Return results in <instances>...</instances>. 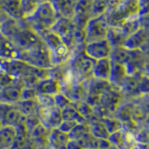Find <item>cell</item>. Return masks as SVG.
Segmentation results:
<instances>
[{
	"label": "cell",
	"instance_id": "6da1fadb",
	"mask_svg": "<svg viewBox=\"0 0 149 149\" xmlns=\"http://www.w3.org/2000/svg\"><path fill=\"white\" fill-rule=\"evenodd\" d=\"M58 19L59 18L52 5L49 0H47V1H41L37 6L36 11L30 17L22 21L25 22L28 24V27L40 36L45 32L49 31Z\"/></svg>",
	"mask_w": 149,
	"mask_h": 149
},
{
	"label": "cell",
	"instance_id": "7a4b0ae2",
	"mask_svg": "<svg viewBox=\"0 0 149 149\" xmlns=\"http://www.w3.org/2000/svg\"><path fill=\"white\" fill-rule=\"evenodd\" d=\"M40 37L49 49L52 66L64 64L68 62L70 57L72 56V52L68 49V47L60 39V37L53 34L51 31L45 32L43 35L40 36Z\"/></svg>",
	"mask_w": 149,
	"mask_h": 149
},
{
	"label": "cell",
	"instance_id": "3957f363",
	"mask_svg": "<svg viewBox=\"0 0 149 149\" xmlns=\"http://www.w3.org/2000/svg\"><path fill=\"white\" fill-rule=\"evenodd\" d=\"M18 60L36 68L50 69L52 67L49 49L42 39L31 49L21 51Z\"/></svg>",
	"mask_w": 149,
	"mask_h": 149
},
{
	"label": "cell",
	"instance_id": "277c9868",
	"mask_svg": "<svg viewBox=\"0 0 149 149\" xmlns=\"http://www.w3.org/2000/svg\"><path fill=\"white\" fill-rule=\"evenodd\" d=\"M69 62L70 68L76 73L83 83L86 80L90 81V79L92 77V68L95 62L94 60L87 56L82 49L78 50L76 54L71 56Z\"/></svg>",
	"mask_w": 149,
	"mask_h": 149
},
{
	"label": "cell",
	"instance_id": "5b68a950",
	"mask_svg": "<svg viewBox=\"0 0 149 149\" xmlns=\"http://www.w3.org/2000/svg\"><path fill=\"white\" fill-rule=\"evenodd\" d=\"M109 30V24L105 14L98 17H92L84 27L86 43L106 38Z\"/></svg>",
	"mask_w": 149,
	"mask_h": 149
},
{
	"label": "cell",
	"instance_id": "8992f818",
	"mask_svg": "<svg viewBox=\"0 0 149 149\" xmlns=\"http://www.w3.org/2000/svg\"><path fill=\"white\" fill-rule=\"evenodd\" d=\"M36 116L40 124L48 130L59 128L63 121L61 110L55 105L53 106H39L36 111Z\"/></svg>",
	"mask_w": 149,
	"mask_h": 149
},
{
	"label": "cell",
	"instance_id": "52a82bcc",
	"mask_svg": "<svg viewBox=\"0 0 149 149\" xmlns=\"http://www.w3.org/2000/svg\"><path fill=\"white\" fill-rule=\"evenodd\" d=\"M74 30V25L72 20L64 19V18H59L49 31H51L53 34L60 37V39L68 47V49L72 52L74 50V43H73Z\"/></svg>",
	"mask_w": 149,
	"mask_h": 149
},
{
	"label": "cell",
	"instance_id": "ba28073f",
	"mask_svg": "<svg viewBox=\"0 0 149 149\" xmlns=\"http://www.w3.org/2000/svg\"><path fill=\"white\" fill-rule=\"evenodd\" d=\"M26 116H23L15 104L0 102V121L3 126L15 128L25 122Z\"/></svg>",
	"mask_w": 149,
	"mask_h": 149
},
{
	"label": "cell",
	"instance_id": "9c48e42d",
	"mask_svg": "<svg viewBox=\"0 0 149 149\" xmlns=\"http://www.w3.org/2000/svg\"><path fill=\"white\" fill-rule=\"evenodd\" d=\"M111 49L112 45L107 38L88 42L83 48L84 53L94 61L109 58Z\"/></svg>",
	"mask_w": 149,
	"mask_h": 149
},
{
	"label": "cell",
	"instance_id": "30bf717a",
	"mask_svg": "<svg viewBox=\"0 0 149 149\" xmlns=\"http://www.w3.org/2000/svg\"><path fill=\"white\" fill-rule=\"evenodd\" d=\"M91 2L92 0H78L74 8V16L72 22L74 25L78 28H82L92 18L91 16Z\"/></svg>",
	"mask_w": 149,
	"mask_h": 149
},
{
	"label": "cell",
	"instance_id": "8fae6325",
	"mask_svg": "<svg viewBox=\"0 0 149 149\" xmlns=\"http://www.w3.org/2000/svg\"><path fill=\"white\" fill-rule=\"evenodd\" d=\"M107 140L111 143V146L118 149H130L134 147L135 143V138L133 135L130 132H126L122 129L109 134Z\"/></svg>",
	"mask_w": 149,
	"mask_h": 149
},
{
	"label": "cell",
	"instance_id": "7c38bea8",
	"mask_svg": "<svg viewBox=\"0 0 149 149\" xmlns=\"http://www.w3.org/2000/svg\"><path fill=\"white\" fill-rule=\"evenodd\" d=\"M23 88V84L20 78L10 85L0 90V102L14 104L21 100V92Z\"/></svg>",
	"mask_w": 149,
	"mask_h": 149
},
{
	"label": "cell",
	"instance_id": "4fadbf2b",
	"mask_svg": "<svg viewBox=\"0 0 149 149\" xmlns=\"http://www.w3.org/2000/svg\"><path fill=\"white\" fill-rule=\"evenodd\" d=\"M147 42V31L146 28L140 27L127 36L122 44V47L130 50H142L143 47L146 45Z\"/></svg>",
	"mask_w": 149,
	"mask_h": 149
},
{
	"label": "cell",
	"instance_id": "5bb4252c",
	"mask_svg": "<svg viewBox=\"0 0 149 149\" xmlns=\"http://www.w3.org/2000/svg\"><path fill=\"white\" fill-rule=\"evenodd\" d=\"M51 3L58 18L72 20L74 11L78 0H49Z\"/></svg>",
	"mask_w": 149,
	"mask_h": 149
},
{
	"label": "cell",
	"instance_id": "9a60e30c",
	"mask_svg": "<svg viewBox=\"0 0 149 149\" xmlns=\"http://www.w3.org/2000/svg\"><path fill=\"white\" fill-rule=\"evenodd\" d=\"M21 51L19 50L12 41L0 32V59L1 60H16L19 59Z\"/></svg>",
	"mask_w": 149,
	"mask_h": 149
},
{
	"label": "cell",
	"instance_id": "2e32d148",
	"mask_svg": "<svg viewBox=\"0 0 149 149\" xmlns=\"http://www.w3.org/2000/svg\"><path fill=\"white\" fill-rule=\"evenodd\" d=\"M47 139L49 149H66V146L70 141L68 133L62 132L58 128L49 130Z\"/></svg>",
	"mask_w": 149,
	"mask_h": 149
},
{
	"label": "cell",
	"instance_id": "e0dca14e",
	"mask_svg": "<svg viewBox=\"0 0 149 149\" xmlns=\"http://www.w3.org/2000/svg\"><path fill=\"white\" fill-rule=\"evenodd\" d=\"M36 91L39 94H47L54 96L55 94L61 92V84L58 80L52 77H46L37 82L35 87Z\"/></svg>",
	"mask_w": 149,
	"mask_h": 149
},
{
	"label": "cell",
	"instance_id": "ac0fdd59",
	"mask_svg": "<svg viewBox=\"0 0 149 149\" xmlns=\"http://www.w3.org/2000/svg\"><path fill=\"white\" fill-rule=\"evenodd\" d=\"M127 77H128V73L124 64L111 62V70H110L108 82L112 86L121 88Z\"/></svg>",
	"mask_w": 149,
	"mask_h": 149
},
{
	"label": "cell",
	"instance_id": "d6986e66",
	"mask_svg": "<svg viewBox=\"0 0 149 149\" xmlns=\"http://www.w3.org/2000/svg\"><path fill=\"white\" fill-rule=\"evenodd\" d=\"M111 70V61L109 58L97 60L92 68V77L100 80L108 81Z\"/></svg>",
	"mask_w": 149,
	"mask_h": 149
},
{
	"label": "cell",
	"instance_id": "ffe728a7",
	"mask_svg": "<svg viewBox=\"0 0 149 149\" xmlns=\"http://www.w3.org/2000/svg\"><path fill=\"white\" fill-rule=\"evenodd\" d=\"M15 128L3 126L0 130V149H9L15 144Z\"/></svg>",
	"mask_w": 149,
	"mask_h": 149
},
{
	"label": "cell",
	"instance_id": "44dd1931",
	"mask_svg": "<svg viewBox=\"0 0 149 149\" xmlns=\"http://www.w3.org/2000/svg\"><path fill=\"white\" fill-rule=\"evenodd\" d=\"M3 10L14 21H22L21 14V0H4Z\"/></svg>",
	"mask_w": 149,
	"mask_h": 149
},
{
	"label": "cell",
	"instance_id": "7402d4cb",
	"mask_svg": "<svg viewBox=\"0 0 149 149\" xmlns=\"http://www.w3.org/2000/svg\"><path fill=\"white\" fill-rule=\"evenodd\" d=\"M88 127L90 133L93 137L100 139H108L109 132H107L104 123L97 118H92L88 121Z\"/></svg>",
	"mask_w": 149,
	"mask_h": 149
},
{
	"label": "cell",
	"instance_id": "603a6c76",
	"mask_svg": "<svg viewBox=\"0 0 149 149\" xmlns=\"http://www.w3.org/2000/svg\"><path fill=\"white\" fill-rule=\"evenodd\" d=\"M61 115H62L63 120H73L77 121V123H86L88 121L83 118V116L78 113L76 106H74V102H71L67 106L61 110Z\"/></svg>",
	"mask_w": 149,
	"mask_h": 149
},
{
	"label": "cell",
	"instance_id": "cb8c5ba5",
	"mask_svg": "<svg viewBox=\"0 0 149 149\" xmlns=\"http://www.w3.org/2000/svg\"><path fill=\"white\" fill-rule=\"evenodd\" d=\"M14 104L16 105L19 111L25 116L36 115V111L38 108V104H37L36 100H20Z\"/></svg>",
	"mask_w": 149,
	"mask_h": 149
},
{
	"label": "cell",
	"instance_id": "d4e9b609",
	"mask_svg": "<svg viewBox=\"0 0 149 149\" xmlns=\"http://www.w3.org/2000/svg\"><path fill=\"white\" fill-rule=\"evenodd\" d=\"M40 2V0H21V14L22 20L30 17L36 11Z\"/></svg>",
	"mask_w": 149,
	"mask_h": 149
},
{
	"label": "cell",
	"instance_id": "484cf974",
	"mask_svg": "<svg viewBox=\"0 0 149 149\" xmlns=\"http://www.w3.org/2000/svg\"><path fill=\"white\" fill-rule=\"evenodd\" d=\"M109 9L108 0H92L91 2V16L98 17L105 14Z\"/></svg>",
	"mask_w": 149,
	"mask_h": 149
},
{
	"label": "cell",
	"instance_id": "4316f807",
	"mask_svg": "<svg viewBox=\"0 0 149 149\" xmlns=\"http://www.w3.org/2000/svg\"><path fill=\"white\" fill-rule=\"evenodd\" d=\"M101 121L104 123V127L106 128L107 132H109V134L113 133L120 129H122V124H121L120 120H116L115 118H110L105 116V118H102L101 119Z\"/></svg>",
	"mask_w": 149,
	"mask_h": 149
},
{
	"label": "cell",
	"instance_id": "83f0119b",
	"mask_svg": "<svg viewBox=\"0 0 149 149\" xmlns=\"http://www.w3.org/2000/svg\"><path fill=\"white\" fill-rule=\"evenodd\" d=\"M53 99H54V105L60 110H62L65 106H67L68 104H71V102H73L66 95H64L63 92H59L57 94H55L53 96Z\"/></svg>",
	"mask_w": 149,
	"mask_h": 149
},
{
	"label": "cell",
	"instance_id": "f1b7e54d",
	"mask_svg": "<svg viewBox=\"0 0 149 149\" xmlns=\"http://www.w3.org/2000/svg\"><path fill=\"white\" fill-rule=\"evenodd\" d=\"M37 92L35 88L23 87L21 92V100H36Z\"/></svg>",
	"mask_w": 149,
	"mask_h": 149
},
{
	"label": "cell",
	"instance_id": "f546056e",
	"mask_svg": "<svg viewBox=\"0 0 149 149\" xmlns=\"http://www.w3.org/2000/svg\"><path fill=\"white\" fill-rule=\"evenodd\" d=\"M77 124V121H73V120H63L61 125L59 126V128L62 132H65V133H69L71 130H73V128Z\"/></svg>",
	"mask_w": 149,
	"mask_h": 149
},
{
	"label": "cell",
	"instance_id": "4dcf8cb0",
	"mask_svg": "<svg viewBox=\"0 0 149 149\" xmlns=\"http://www.w3.org/2000/svg\"><path fill=\"white\" fill-rule=\"evenodd\" d=\"M66 149H84V148L76 141H72V140H70L67 143V146H66Z\"/></svg>",
	"mask_w": 149,
	"mask_h": 149
},
{
	"label": "cell",
	"instance_id": "1f68e13d",
	"mask_svg": "<svg viewBox=\"0 0 149 149\" xmlns=\"http://www.w3.org/2000/svg\"><path fill=\"white\" fill-rule=\"evenodd\" d=\"M3 3H4V0H0V12H1V11L4 12V10H3Z\"/></svg>",
	"mask_w": 149,
	"mask_h": 149
},
{
	"label": "cell",
	"instance_id": "d6a6232c",
	"mask_svg": "<svg viewBox=\"0 0 149 149\" xmlns=\"http://www.w3.org/2000/svg\"><path fill=\"white\" fill-rule=\"evenodd\" d=\"M108 149H118V148H116V147H115V146H111Z\"/></svg>",
	"mask_w": 149,
	"mask_h": 149
},
{
	"label": "cell",
	"instance_id": "836d02e7",
	"mask_svg": "<svg viewBox=\"0 0 149 149\" xmlns=\"http://www.w3.org/2000/svg\"><path fill=\"white\" fill-rule=\"evenodd\" d=\"M3 127V124H2V122L0 121V130H1V128Z\"/></svg>",
	"mask_w": 149,
	"mask_h": 149
},
{
	"label": "cell",
	"instance_id": "e575fe53",
	"mask_svg": "<svg viewBox=\"0 0 149 149\" xmlns=\"http://www.w3.org/2000/svg\"></svg>",
	"mask_w": 149,
	"mask_h": 149
}]
</instances>
